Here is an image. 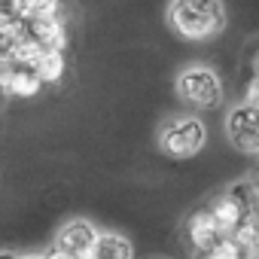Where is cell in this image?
<instances>
[{
    "mask_svg": "<svg viewBox=\"0 0 259 259\" xmlns=\"http://www.w3.org/2000/svg\"><path fill=\"white\" fill-rule=\"evenodd\" d=\"M165 19L168 28L189 43H207L226 31L223 0H171Z\"/></svg>",
    "mask_w": 259,
    "mask_h": 259,
    "instance_id": "6da1fadb",
    "label": "cell"
},
{
    "mask_svg": "<svg viewBox=\"0 0 259 259\" xmlns=\"http://www.w3.org/2000/svg\"><path fill=\"white\" fill-rule=\"evenodd\" d=\"M174 92L183 104H189L195 110H217L226 98V85H223L220 73L207 64H192V67L180 70L174 79Z\"/></svg>",
    "mask_w": 259,
    "mask_h": 259,
    "instance_id": "7a4b0ae2",
    "label": "cell"
},
{
    "mask_svg": "<svg viewBox=\"0 0 259 259\" xmlns=\"http://www.w3.org/2000/svg\"><path fill=\"white\" fill-rule=\"evenodd\" d=\"M204 144H207V125L189 113L168 119L159 132V150L168 159H192L204 150Z\"/></svg>",
    "mask_w": 259,
    "mask_h": 259,
    "instance_id": "3957f363",
    "label": "cell"
},
{
    "mask_svg": "<svg viewBox=\"0 0 259 259\" xmlns=\"http://www.w3.org/2000/svg\"><path fill=\"white\" fill-rule=\"evenodd\" d=\"M226 135L238 153L256 156L259 153V110L250 104H235L226 113Z\"/></svg>",
    "mask_w": 259,
    "mask_h": 259,
    "instance_id": "277c9868",
    "label": "cell"
},
{
    "mask_svg": "<svg viewBox=\"0 0 259 259\" xmlns=\"http://www.w3.org/2000/svg\"><path fill=\"white\" fill-rule=\"evenodd\" d=\"M22 28H25V34H28L31 40H37L43 49L67 52V46H70L64 13H58V16H31V19L22 22Z\"/></svg>",
    "mask_w": 259,
    "mask_h": 259,
    "instance_id": "5b68a950",
    "label": "cell"
},
{
    "mask_svg": "<svg viewBox=\"0 0 259 259\" xmlns=\"http://www.w3.org/2000/svg\"><path fill=\"white\" fill-rule=\"evenodd\" d=\"M98 232H101V229H98L95 223H89V220H70V223L61 226V232H58V238H55V247H61L64 253H70V256H76V259H85V253L92 250Z\"/></svg>",
    "mask_w": 259,
    "mask_h": 259,
    "instance_id": "8992f818",
    "label": "cell"
},
{
    "mask_svg": "<svg viewBox=\"0 0 259 259\" xmlns=\"http://www.w3.org/2000/svg\"><path fill=\"white\" fill-rule=\"evenodd\" d=\"M183 238H186V244H189V250H192L195 256H204V253L210 250V244L220 238V229H217V223L210 220L207 207H198L195 213H189V220H186V226H183Z\"/></svg>",
    "mask_w": 259,
    "mask_h": 259,
    "instance_id": "52a82bcc",
    "label": "cell"
},
{
    "mask_svg": "<svg viewBox=\"0 0 259 259\" xmlns=\"http://www.w3.org/2000/svg\"><path fill=\"white\" fill-rule=\"evenodd\" d=\"M43 92V82L37 79V73L31 67H13V64H4V73H0V95L7 98H37Z\"/></svg>",
    "mask_w": 259,
    "mask_h": 259,
    "instance_id": "ba28073f",
    "label": "cell"
},
{
    "mask_svg": "<svg viewBox=\"0 0 259 259\" xmlns=\"http://www.w3.org/2000/svg\"><path fill=\"white\" fill-rule=\"evenodd\" d=\"M85 259H135L128 238L116 235V232H98L92 250L85 253Z\"/></svg>",
    "mask_w": 259,
    "mask_h": 259,
    "instance_id": "9c48e42d",
    "label": "cell"
},
{
    "mask_svg": "<svg viewBox=\"0 0 259 259\" xmlns=\"http://www.w3.org/2000/svg\"><path fill=\"white\" fill-rule=\"evenodd\" d=\"M207 213H210V220L217 223V229H220V235H229L235 226H238V220L247 213L229 192H223V195H217L210 204H207Z\"/></svg>",
    "mask_w": 259,
    "mask_h": 259,
    "instance_id": "30bf717a",
    "label": "cell"
},
{
    "mask_svg": "<svg viewBox=\"0 0 259 259\" xmlns=\"http://www.w3.org/2000/svg\"><path fill=\"white\" fill-rule=\"evenodd\" d=\"M34 73L43 85H55L64 79L67 73V52H58V49H43L37 64H34Z\"/></svg>",
    "mask_w": 259,
    "mask_h": 259,
    "instance_id": "8fae6325",
    "label": "cell"
},
{
    "mask_svg": "<svg viewBox=\"0 0 259 259\" xmlns=\"http://www.w3.org/2000/svg\"><path fill=\"white\" fill-rule=\"evenodd\" d=\"M229 238L244 250V253H256L259 247V226H256V213H244L238 220V226L229 232Z\"/></svg>",
    "mask_w": 259,
    "mask_h": 259,
    "instance_id": "7c38bea8",
    "label": "cell"
},
{
    "mask_svg": "<svg viewBox=\"0 0 259 259\" xmlns=\"http://www.w3.org/2000/svg\"><path fill=\"white\" fill-rule=\"evenodd\" d=\"M40 52H43V46L25 34V37L10 49V55L4 58V64H13V67H31V70H34V64H37V58H40Z\"/></svg>",
    "mask_w": 259,
    "mask_h": 259,
    "instance_id": "4fadbf2b",
    "label": "cell"
},
{
    "mask_svg": "<svg viewBox=\"0 0 259 259\" xmlns=\"http://www.w3.org/2000/svg\"><path fill=\"white\" fill-rule=\"evenodd\" d=\"M247 213H256V186L250 183V180H241V183H235V186H229L226 189Z\"/></svg>",
    "mask_w": 259,
    "mask_h": 259,
    "instance_id": "5bb4252c",
    "label": "cell"
},
{
    "mask_svg": "<svg viewBox=\"0 0 259 259\" xmlns=\"http://www.w3.org/2000/svg\"><path fill=\"white\" fill-rule=\"evenodd\" d=\"M241 104H250V107H259V89H256V76L250 73L247 79V89H244V101Z\"/></svg>",
    "mask_w": 259,
    "mask_h": 259,
    "instance_id": "9a60e30c",
    "label": "cell"
},
{
    "mask_svg": "<svg viewBox=\"0 0 259 259\" xmlns=\"http://www.w3.org/2000/svg\"><path fill=\"white\" fill-rule=\"evenodd\" d=\"M43 259H76V256H70V253H64L61 247H49V250H43Z\"/></svg>",
    "mask_w": 259,
    "mask_h": 259,
    "instance_id": "2e32d148",
    "label": "cell"
},
{
    "mask_svg": "<svg viewBox=\"0 0 259 259\" xmlns=\"http://www.w3.org/2000/svg\"><path fill=\"white\" fill-rule=\"evenodd\" d=\"M19 253H13V250H0V259H16Z\"/></svg>",
    "mask_w": 259,
    "mask_h": 259,
    "instance_id": "e0dca14e",
    "label": "cell"
},
{
    "mask_svg": "<svg viewBox=\"0 0 259 259\" xmlns=\"http://www.w3.org/2000/svg\"><path fill=\"white\" fill-rule=\"evenodd\" d=\"M16 259H43V253H25V256H16Z\"/></svg>",
    "mask_w": 259,
    "mask_h": 259,
    "instance_id": "ac0fdd59",
    "label": "cell"
},
{
    "mask_svg": "<svg viewBox=\"0 0 259 259\" xmlns=\"http://www.w3.org/2000/svg\"><path fill=\"white\" fill-rule=\"evenodd\" d=\"M0 73H4V58H0Z\"/></svg>",
    "mask_w": 259,
    "mask_h": 259,
    "instance_id": "d6986e66",
    "label": "cell"
},
{
    "mask_svg": "<svg viewBox=\"0 0 259 259\" xmlns=\"http://www.w3.org/2000/svg\"><path fill=\"white\" fill-rule=\"evenodd\" d=\"M0 98H4V95H0Z\"/></svg>",
    "mask_w": 259,
    "mask_h": 259,
    "instance_id": "ffe728a7",
    "label": "cell"
}]
</instances>
